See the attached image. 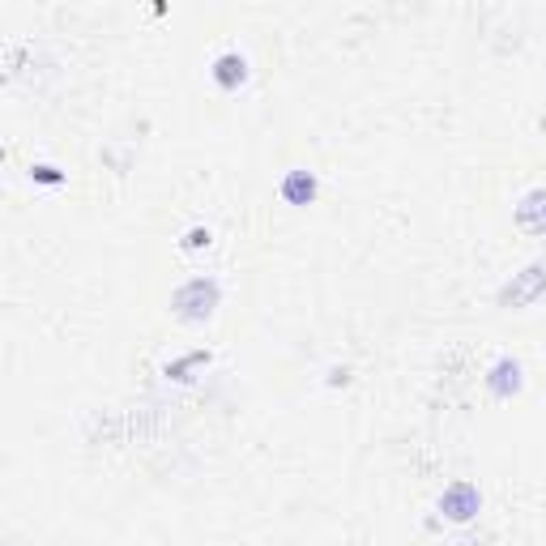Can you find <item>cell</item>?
Listing matches in <instances>:
<instances>
[{
  "instance_id": "cell-6",
  "label": "cell",
  "mask_w": 546,
  "mask_h": 546,
  "mask_svg": "<svg viewBox=\"0 0 546 546\" xmlns=\"http://www.w3.org/2000/svg\"><path fill=\"white\" fill-rule=\"evenodd\" d=\"M278 192H282V201H286V205H312V201H316V192H320V184H316V175H312V171L295 167V171H286V175H282Z\"/></svg>"
},
{
  "instance_id": "cell-7",
  "label": "cell",
  "mask_w": 546,
  "mask_h": 546,
  "mask_svg": "<svg viewBox=\"0 0 546 546\" xmlns=\"http://www.w3.org/2000/svg\"><path fill=\"white\" fill-rule=\"evenodd\" d=\"M214 82H218V90H239L248 82V60L239 56V52H222V56H214Z\"/></svg>"
},
{
  "instance_id": "cell-4",
  "label": "cell",
  "mask_w": 546,
  "mask_h": 546,
  "mask_svg": "<svg viewBox=\"0 0 546 546\" xmlns=\"http://www.w3.org/2000/svg\"><path fill=\"white\" fill-rule=\"evenodd\" d=\"M487 389H491V397H500V401L517 397V393L525 389V372H521V363L512 359V355H500V359L491 363V372H487Z\"/></svg>"
},
{
  "instance_id": "cell-9",
  "label": "cell",
  "mask_w": 546,
  "mask_h": 546,
  "mask_svg": "<svg viewBox=\"0 0 546 546\" xmlns=\"http://www.w3.org/2000/svg\"><path fill=\"white\" fill-rule=\"evenodd\" d=\"M30 180H35V184H64V171L52 167V163H35V167H30Z\"/></svg>"
},
{
  "instance_id": "cell-8",
  "label": "cell",
  "mask_w": 546,
  "mask_h": 546,
  "mask_svg": "<svg viewBox=\"0 0 546 546\" xmlns=\"http://www.w3.org/2000/svg\"><path fill=\"white\" fill-rule=\"evenodd\" d=\"M210 244H214L210 227H192V231H184V239H180L184 252H201V248H210Z\"/></svg>"
},
{
  "instance_id": "cell-5",
  "label": "cell",
  "mask_w": 546,
  "mask_h": 546,
  "mask_svg": "<svg viewBox=\"0 0 546 546\" xmlns=\"http://www.w3.org/2000/svg\"><path fill=\"white\" fill-rule=\"evenodd\" d=\"M517 227L525 235H546V184L529 188L517 201Z\"/></svg>"
},
{
  "instance_id": "cell-3",
  "label": "cell",
  "mask_w": 546,
  "mask_h": 546,
  "mask_svg": "<svg viewBox=\"0 0 546 546\" xmlns=\"http://www.w3.org/2000/svg\"><path fill=\"white\" fill-rule=\"evenodd\" d=\"M478 508H483V491H478L474 483H465V478H457V483H448L444 495H440V512H444V521H474L478 517Z\"/></svg>"
},
{
  "instance_id": "cell-1",
  "label": "cell",
  "mask_w": 546,
  "mask_h": 546,
  "mask_svg": "<svg viewBox=\"0 0 546 546\" xmlns=\"http://www.w3.org/2000/svg\"><path fill=\"white\" fill-rule=\"evenodd\" d=\"M222 303V286L214 278H188L180 291L171 295V312L184 320V325H205Z\"/></svg>"
},
{
  "instance_id": "cell-2",
  "label": "cell",
  "mask_w": 546,
  "mask_h": 546,
  "mask_svg": "<svg viewBox=\"0 0 546 546\" xmlns=\"http://www.w3.org/2000/svg\"><path fill=\"white\" fill-rule=\"evenodd\" d=\"M542 291H546V261H534L521 273H512V282L500 291V308H529Z\"/></svg>"
}]
</instances>
